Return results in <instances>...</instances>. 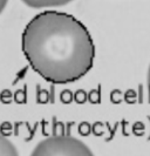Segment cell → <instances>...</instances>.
Wrapping results in <instances>:
<instances>
[{
  "label": "cell",
  "instance_id": "cell-4",
  "mask_svg": "<svg viewBox=\"0 0 150 156\" xmlns=\"http://www.w3.org/2000/svg\"><path fill=\"white\" fill-rule=\"evenodd\" d=\"M0 156H19L16 146L2 135H0Z\"/></svg>",
  "mask_w": 150,
  "mask_h": 156
},
{
  "label": "cell",
  "instance_id": "cell-6",
  "mask_svg": "<svg viewBox=\"0 0 150 156\" xmlns=\"http://www.w3.org/2000/svg\"><path fill=\"white\" fill-rule=\"evenodd\" d=\"M147 83H148V93H149V98H150V66H149V69H148V76H147Z\"/></svg>",
  "mask_w": 150,
  "mask_h": 156
},
{
  "label": "cell",
  "instance_id": "cell-1",
  "mask_svg": "<svg viewBox=\"0 0 150 156\" xmlns=\"http://www.w3.org/2000/svg\"><path fill=\"white\" fill-rule=\"evenodd\" d=\"M21 49L33 70L55 85L78 81L94 65L90 33L80 20L65 12L37 14L23 32Z\"/></svg>",
  "mask_w": 150,
  "mask_h": 156
},
{
  "label": "cell",
  "instance_id": "cell-5",
  "mask_svg": "<svg viewBox=\"0 0 150 156\" xmlns=\"http://www.w3.org/2000/svg\"><path fill=\"white\" fill-rule=\"evenodd\" d=\"M8 0H0V14L2 13V11L5 9L6 5H7Z\"/></svg>",
  "mask_w": 150,
  "mask_h": 156
},
{
  "label": "cell",
  "instance_id": "cell-2",
  "mask_svg": "<svg viewBox=\"0 0 150 156\" xmlns=\"http://www.w3.org/2000/svg\"><path fill=\"white\" fill-rule=\"evenodd\" d=\"M31 156H95L86 143L69 135H54L40 141Z\"/></svg>",
  "mask_w": 150,
  "mask_h": 156
},
{
  "label": "cell",
  "instance_id": "cell-3",
  "mask_svg": "<svg viewBox=\"0 0 150 156\" xmlns=\"http://www.w3.org/2000/svg\"><path fill=\"white\" fill-rule=\"evenodd\" d=\"M21 1L32 8H48L63 6L73 0H21Z\"/></svg>",
  "mask_w": 150,
  "mask_h": 156
}]
</instances>
